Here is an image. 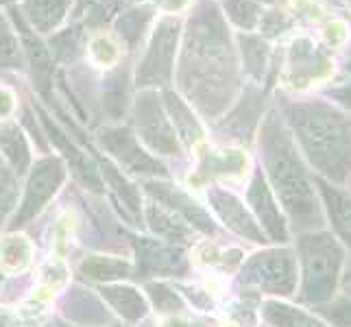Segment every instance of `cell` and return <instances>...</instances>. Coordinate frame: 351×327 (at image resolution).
I'll return each instance as SVG.
<instances>
[{
  "label": "cell",
  "mask_w": 351,
  "mask_h": 327,
  "mask_svg": "<svg viewBox=\"0 0 351 327\" xmlns=\"http://www.w3.org/2000/svg\"><path fill=\"white\" fill-rule=\"evenodd\" d=\"M147 221L157 236L173 240V242H186L192 234V229L186 225L184 218H181L177 212L168 210L166 205L151 203L147 208Z\"/></svg>",
  "instance_id": "24"
},
{
  "label": "cell",
  "mask_w": 351,
  "mask_h": 327,
  "mask_svg": "<svg viewBox=\"0 0 351 327\" xmlns=\"http://www.w3.org/2000/svg\"><path fill=\"white\" fill-rule=\"evenodd\" d=\"M262 317L271 327H330L317 314H308L304 308L290 306L282 299H266L262 304Z\"/></svg>",
  "instance_id": "22"
},
{
  "label": "cell",
  "mask_w": 351,
  "mask_h": 327,
  "mask_svg": "<svg viewBox=\"0 0 351 327\" xmlns=\"http://www.w3.org/2000/svg\"><path fill=\"white\" fill-rule=\"evenodd\" d=\"M330 70V59L319 48H314L310 40H299L290 51V79L295 88H306L312 79H317Z\"/></svg>",
  "instance_id": "18"
},
{
  "label": "cell",
  "mask_w": 351,
  "mask_h": 327,
  "mask_svg": "<svg viewBox=\"0 0 351 327\" xmlns=\"http://www.w3.org/2000/svg\"><path fill=\"white\" fill-rule=\"evenodd\" d=\"M22 44L11 22L0 14V68H22Z\"/></svg>",
  "instance_id": "31"
},
{
  "label": "cell",
  "mask_w": 351,
  "mask_h": 327,
  "mask_svg": "<svg viewBox=\"0 0 351 327\" xmlns=\"http://www.w3.org/2000/svg\"><path fill=\"white\" fill-rule=\"evenodd\" d=\"M240 53H242V62H245V72L260 81L266 72V62H269V46L262 42L260 38H253V35H240Z\"/></svg>",
  "instance_id": "30"
},
{
  "label": "cell",
  "mask_w": 351,
  "mask_h": 327,
  "mask_svg": "<svg viewBox=\"0 0 351 327\" xmlns=\"http://www.w3.org/2000/svg\"><path fill=\"white\" fill-rule=\"evenodd\" d=\"M11 20H14V24H16L18 38H20V44H22V53H24V57H27V62L31 66L33 86L46 101H51L53 72H55V59H53L51 48H48L40 40V35L29 27V22L22 18L20 11L11 9Z\"/></svg>",
  "instance_id": "11"
},
{
  "label": "cell",
  "mask_w": 351,
  "mask_h": 327,
  "mask_svg": "<svg viewBox=\"0 0 351 327\" xmlns=\"http://www.w3.org/2000/svg\"><path fill=\"white\" fill-rule=\"evenodd\" d=\"M325 94H328L334 103L341 105L343 109H349L351 112V81L343 83V86H338V88H330Z\"/></svg>",
  "instance_id": "40"
},
{
  "label": "cell",
  "mask_w": 351,
  "mask_h": 327,
  "mask_svg": "<svg viewBox=\"0 0 351 327\" xmlns=\"http://www.w3.org/2000/svg\"><path fill=\"white\" fill-rule=\"evenodd\" d=\"M16 107V101H14V94H11L7 88H0V118H7L11 116Z\"/></svg>",
  "instance_id": "41"
},
{
  "label": "cell",
  "mask_w": 351,
  "mask_h": 327,
  "mask_svg": "<svg viewBox=\"0 0 351 327\" xmlns=\"http://www.w3.org/2000/svg\"><path fill=\"white\" fill-rule=\"evenodd\" d=\"M72 0H24L22 18L35 33H53L66 18Z\"/></svg>",
  "instance_id": "20"
},
{
  "label": "cell",
  "mask_w": 351,
  "mask_h": 327,
  "mask_svg": "<svg viewBox=\"0 0 351 327\" xmlns=\"http://www.w3.org/2000/svg\"><path fill=\"white\" fill-rule=\"evenodd\" d=\"M260 162L275 199L288 218L290 232L306 234L328 229L323 205L314 186V173L301 155L280 109H271L258 136Z\"/></svg>",
  "instance_id": "2"
},
{
  "label": "cell",
  "mask_w": 351,
  "mask_h": 327,
  "mask_svg": "<svg viewBox=\"0 0 351 327\" xmlns=\"http://www.w3.org/2000/svg\"><path fill=\"white\" fill-rule=\"evenodd\" d=\"M144 188H147V192L153 199H157L162 205H166L168 210L177 212L192 227L201 229V232H205V234L216 232V225L212 223L210 214L205 212L195 199H190L181 188H177L173 184H166V181H147V186Z\"/></svg>",
  "instance_id": "16"
},
{
  "label": "cell",
  "mask_w": 351,
  "mask_h": 327,
  "mask_svg": "<svg viewBox=\"0 0 351 327\" xmlns=\"http://www.w3.org/2000/svg\"><path fill=\"white\" fill-rule=\"evenodd\" d=\"M0 155L16 175H24L31 166V149L16 123H0Z\"/></svg>",
  "instance_id": "23"
},
{
  "label": "cell",
  "mask_w": 351,
  "mask_h": 327,
  "mask_svg": "<svg viewBox=\"0 0 351 327\" xmlns=\"http://www.w3.org/2000/svg\"><path fill=\"white\" fill-rule=\"evenodd\" d=\"M260 27H262V31L266 35H280L284 29L290 27V22L282 14H275V11H273V14H264L260 18Z\"/></svg>",
  "instance_id": "39"
},
{
  "label": "cell",
  "mask_w": 351,
  "mask_h": 327,
  "mask_svg": "<svg viewBox=\"0 0 351 327\" xmlns=\"http://www.w3.org/2000/svg\"><path fill=\"white\" fill-rule=\"evenodd\" d=\"M345 190L349 192V195H351V177L347 179V184H345Z\"/></svg>",
  "instance_id": "45"
},
{
  "label": "cell",
  "mask_w": 351,
  "mask_h": 327,
  "mask_svg": "<svg viewBox=\"0 0 351 327\" xmlns=\"http://www.w3.org/2000/svg\"><path fill=\"white\" fill-rule=\"evenodd\" d=\"M151 22H153V9L151 7L129 9V11H125V14L120 11V16L116 20V33H118V38L127 44L129 51H136Z\"/></svg>",
  "instance_id": "25"
},
{
  "label": "cell",
  "mask_w": 351,
  "mask_h": 327,
  "mask_svg": "<svg viewBox=\"0 0 351 327\" xmlns=\"http://www.w3.org/2000/svg\"><path fill=\"white\" fill-rule=\"evenodd\" d=\"M53 53V59L59 62H75V59L83 53V33L79 29H68L64 33L55 35L48 44Z\"/></svg>",
  "instance_id": "33"
},
{
  "label": "cell",
  "mask_w": 351,
  "mask_h": 327,
  "mask_svg": "<svg viewBox=\"0 0 351 327\" xmlns=\"http://www.w3.org/2000/svg\"><path fill=\"white\" fill-rule=\"evenodd\" d=\"M247 203H249L253 218H256L262 229V234L266 236V240L273 242V245H288L290 236H293L288 227V218L282 210L280 201L275 199L262 168L253 171L249 190H247Z\"/></svg>",
  "instance_id": "9"
},
{
  "label": "cell",
  "mask_w": 351,
  "mask_h": 327,
  "mask_svg": "<svg viewBox=\"0 0 351 327\" xmlns=\"http://www.w3.org/2000/svg\"><path fill=\"white\" fill-rule=\"evenodd\" d=\"M90 55L92 59L99 66H112L116 59H118V48L116 44L110 40V38H105V35H101V38H96L90 46Z\"/></svg>",
  "instance_id": "38"
},
{
  "label": "cell",
  "mask_w": 351,
  "mask_h": 327,
  "mask_svg": "<svg viewBox=\"0 0 351 327\" xmlns=\"http://www.w3.org/2000/svg\"><path fill=\"white\" fill-rule=\"evenodd\" d=\"M314 186H317L323 205L325 223L336 240L345 247L351 260V195L345 190V186H336L319 175H314Z\"/></svg>",
  "instance_id": "13"
},
{
  "label": "cell",
  "mask_w": 351,
  "mask_h": 327,
  "mask_svg": "<svg viewBox=\"0 0 351 327\" xmlns=\"http://www.w3.org/2000/svg\"><path fill=\"white\" fill-rule=\"evenodd\" d=\"M240 284L256 288L273 299L295 297L299 288L295 249L288 245H277L253 253L240 271Z\"/></svg>",
  "instance_id": "5"
},
{
  "label": "cell",
  "mask_w": 351,
  "mask_h": 327,
  "mask_svg": "<svg viewBox=\"0 0 351 327\" xmlns=\"http://www.w3.org/2000/svg\"><path fill=\"white\" fill-rule=\"evenodd\" d=\"M38 114L44 123V129L48 133V140L55 144V149L59 153H64V162L70 164L72 173H75L83 186H88L94 192H101L103 188V181H101V173H99V166H94L92 160L88 157V153H83L75 142L70 140V136H66V131H62L57 127V123H53L51 116H48L42 107H38Z\"/></svg>",
  "instance_id": "14"
},
{
  "label": "cell",
  "mask_w": 351,
  "mask_h": 327,
  "mask_svg": "<svg viewBox=\"0 0 351 327\" xmlns=\"http://www.w3.org/2000/svg\"><path fill=\"white\" fill-rule=\"evenodd\" d=\"M208 201L229 232H234L242 240L253 242V245H266V242H269L262 234L258 221L253 218L251 210L234 195V192H229L221 186H212L208 190Z\"/></svg>",
  "instance_id": "12"
},
{
  "label": "cell",
  "mask_w": 351,
  "mask_h": 327,
  "mask_svg": "<svg viewBox=\"0 0 351 327\" xmlns=\"http://www.w3.org/2000/svg\"><path fill=\"white\" fill-rule=\"evenodd\" d=\"M101 147L110 153L114 160L125 166L129 173L136 175H162L166 177L168 171L157 157L147 153L140 147V140L133 136L127 127H105L99 131Z\"/></svg>",
  "instance_id": "10"
},
{
  "label": "cell",
  "mask_w": 351,
  "mask_h": 327,
  "mask_svg": "<svg viewBox=\"0 0 351 327\" xmlns=\"http://www.w3.org/2000/svg\"><path fill=\"white\" fill-rule=\"evenodd\" d=\"M7 3H11V0H0V5H7Z\"/></svg>",
  "instance_id": "46"
},
{
  "label": "cell",
  "mask_w": 351,
  "mask_h": 327,
  "mask_svg": "<svg viewBox=\"0 0 351 327\" xmlns=\"http://www.w3.org/2000/svg\"><path fill=\"white\" fill-rule=\"evenodd\" d=\"M343 288H345V293H347V295H351V280H349V282H345V284H343Z\"/></svg>",
  "instance_id": "44"
},
{
  "label": "cell",
  "mask_w": 351,
  "mask_h": 327,
  "mask_svg": "<svg viewBox=\"0 0 351 327\" xmlns=\"http://www.w3.org/2000/svg\"><path fill=\"white\" fill-rule=\"evenodd\" d=\"M31 242L24 236L0 240V273H18L31 262Z\"/></svg>",
  "instance_id": "29"
},
{
  "label": "cell",
  "mask_w": 351,
  "mask_h": 327,
  "mask_svg": "<svg viewBox=\"0 0 351 327\" xmlns=\"http://www.w3.org/2000/svg\"><path fill=\"white\" fill-rule=\"evenodd\" d=\"M282 114L314 175L345 186L351 177V118L325 101H282Z\"/></svg>",
  "instance_id": "3"
},
{
  "label": "cell",
  "mask_w": 351,
  "mask_h": 327,
  "mask_svg": "<svg viewBox=\"0 0 351 327\" xmlns=\"http://www.w3.org/2000/svg\"><path fill=\"white\" fill-rule=\"evenodd\" d=\"M225 11H227V18L245 31L256 29L262 18L260 5H256L253 0H227Z\"/></svg>",
  "instance_id": "35"
},
{
  "label": "cell",
  "mask_w": 351,
  "mask_h": 327,
  "mask_svg": "<svg viewBox=\"0 0 351 327\" xmlns=\"http://www.w3.org/2000/svg\"><path fill=\"white\" fill-rule=\"evenodd\" d=\"M103 299L110 304L120 317L129 323H138L149 314V304L140 290L123 286V284H107L101 288Z\"/></svg>",
  "instance_id": "21"
},
{
  "label": "cell",
  "mask_w": 351,
  "mask_h": 327,
  "mask_svg": "<svg viewBox=\"0 0 351 327\" xmlns=\"http://www.w3.org/2000/svg\"><path fill=\"white\" fill-rule=\"evenodd\" d=\"M18 199V175L0 155V227H3L7 214L16 205Z\"/></svg>",
  "instance_id": "36"
},
{
  "label": "cell",
  "mask_w": 351,
  "mask_h": 327,
  "mask_svg": "<svg viewBox=\"0 0 351 327\" xmlns=\"http://www.w3.org/2000/svg\"><path fill=\"white\" fill-rule=\"evenodd\" d=\"M177 83L205 118L221 116L238 92L236 51L221 9L212 0L197 3L188 20Z\"/></svg>",
  "instance_id": "1"
},
{
  "label": "cell",
  "mask_w": 351,
  "mask_h": 327,
  "mask_svg": "<svg viewBox=\"0 0 351 327\" xmlns=\"http://www.w3.org/2000/svg\"><path fill=\"white\" fill-rule=\"evenodd\" d=\"M64 181H66V162L62 157L48 155V157H42L40 162H35L27 179L22 203L9 229L24 227L29 221H33V218L46 208V203L55 197V192L62 188Z\"/></svg>",
  "instance_id": "8"
},
{
  "label": "cell",
  "mask_w": 351,
  "mask_h": 327,
  "mask_svg": "<svg viewBox=\"0 0 351 327\" xmlns=\"http://www.w3.org/2000/svg\"><path fill=\"white\" fill-rule=\"evenodd\" d=\"M247 157L240 151L223 149V151H208L203 157L201 171L212 177H236L245 171Z\"/></svg>",
  "instance_id": "28"
},
{
  "label": "cell",
  "mask_w": 351,
  "mask_h": 327,
  "mask_svg": "<svg viewBox=\"0 0 351 327\" xmlns=\"http://www.w3.org/2000/svg\"><path fill=\"white\" fill-rule=\"evenodd\" d=\"M351 280V260L347 262V269H345V275H343V284Z\"/></svg>",
  "instance_id": "43"
},
{
  "label": "cell",
  "mask_w": 351,
  "mask_h": 327,
  "mask_svg": "<svg viewBox=\"0 0 351 327\" xmlns=\"http://www.w3.org/2000/svg\"><path fill=\"white\" fill-rule=\"evenodd\" d=\"M127 88H129V75L127 68H116L110 77L103 81V107L110 114L112 120H120V116L127 109Z\"/></svg>",
  "instance_id": "27"
},
{
  "label": "cell",
  "mask_w": 351,
  "mask_h": 327,
  "mask_svg": "<svg viewBox=\"0 0 351 327\" xmlns=\"http://www.w3.org/2000/svg\"><path fill=\"white\" fill-rule=\"evenodd\" d=\"M99 173L107 179V184H110L112 188H116V192L120 195V199H123L131 210H140V197H138V190L133 188L129 181L118 173V168L107 160H99Z\"/></svg>",
  "instance_id": "32"
},
{
  "label": "cell",
  "mask_w": 351,
  "mask_h": 327,
  "mask_svg": "<svg viewBox=\"0 0 351 327\" xmlns=\"http://www.w3.org/2000/svg\"><path fill=\"white\" fill-rule=\"evenodd\" d=\"M0 282H3V273H0Z\"/></svg>",
  "instance_id": "47"
},
{
  "label": "cell",
  "mask_w": 351,
  "mask_h": 327,
  "mask_svg": "<svg viewBox=\"0 0 351 327\" xmlns=\"http://www.w3.org/2000/svg\"><path fill=\"white\" fill-rule=\"evenodd\" d=\"M138 271L142 275L184 273L186 256L179 247H168L160 240L144 238L138 242Z\"/></svg>",
  "instance_id": "17"
},
{
  "label": "cell",
  "mask_w": 351,
  "mask_h": 327,
  "mask_svg": "<svg viewBox=\"0 0 351 327\" xmlns=\"http://www.w3.org/2000/svg\"><path fill=\"white\" fill-rule=\"evenodd\" d=\"M133 127L153 153L160 155H179V138L166 114L162 96L155 90H142L133 101Z\"/></svg>",
  "instance_id": "7"
},
{
  "label": "cell",
  "mask_w": 351,
  "mask_h": 327,
  "mask_svg": "<svg viewBox=\"0 0 351 327\" xmlns=\"http://www.w3.org/2000/svg\"><path fill=\"white\" fill-rule=\"evenodd\" d=\"M164 107H166V114L171 118V125L177 133V138L186 144V147H195L197 142L203 140V127L199 123V118L192 114L190 105L181 99L179 94L166 90L164 96Z\"/></svg>",
  "instance_id": "19"
},
{
  "label": "cell",
  "mask_w": 351,
  "mask_h": 327,
  "mask_svg": "<svg viewBox=\"0 0 351 327\" xmlns=\"http://www.w3.org/2000/svg\"><path fill=\"white\" fill-rule=\"evenodd\" d=\"M107 3V0H79V5H77V16H83L86 11H92L94 7H99Z\"/></svg>",
  "instance_id": "42"
},
{
  "label": "cell",
  "mask_w": 351,
  "mask_h": 327,
  "mask_svg": "<svg viewBox=\"0 0 351 327\" xmlns=\"http://www.w3.org/2000/svg\"><path fill=\"white\" fill-rule=\"evenodd\" d=\"M149 295L153 299V306L157 310L162 312H177L184 308V301H181V297L175 293V290H171L166 284H149Z\"/></svg>",
  "instance_id": "37"
},
{
  "label": "cell",
  "mask_w": 351,
  "mask_h": 327,
  "mask_svg": "<svg viewBox=\"0 0 351 327\" xmlns=\"http://www.w3.org/2000/svg\"><path fill=\"white\" fill-rule=\"evenodd\" d=\"M295 256L299 266L297 301L306 308H319L338 297L349 256L330 229L297 234Z\"/></svg>",
  "instance_id": "4"
},
{
  "label": "cell",
  "mask_w": 351,
  "mask_h": 327,
  "mask_svg": "<svg viewBox=\"0 0 351 327\" xmlns=\"http://www.w3.org/2000/svg\"><path fill=\"white\" fill-rule=\"evenodd\" d=\"M262 107H264V92L256 86H249L240 103L232 109V114H227L216 129H219V133L225 140L229 138L238 142H249L260 123Z\"/></svg>",
  "instance_id": "15"
},
{
  "label": "cell",
  "mask_w": 351,
  "mask_h": 327,
  "mask_svg": "<svg viewBox=\"0 0 351 327\" xmlns=\"http://www.w3.org/2000/svg\"><path fill=\"white\" fill-rule=\"evenodd\" d=\"M314 314L330 327H351V295H338L330 304L314 308Z\"/></svg>",
  "instance_id": "34"
},
{
  "label": "cell",
  "mask_w": 351,
  "mask_h": 327,
  "mask_svg": "<svg viewBox=\"0 0 351 327\" xmlns=\"http://www.w3.org/2000/svg\"><path fill=\"white\" fill-rule=\"evenodd\" d=\"M81 275L94 282H116L125 280L131 275V264L120 258H107V256H90L79 266Z\"/></svg>",
  "instance_id": "26"
},
{
  "label": "cell",
  "mask_w": 351,
  "mask_h": 327,
  "mask_svg": "<svg viewBox=\"0 0 351 327\" xmlns=\"http://www.w3.org/2000/svg\"><path fill=\"white\" fill-rule=\"evenodd\" d=\"M181 38V20L177 16H164L151 35L147 53L136 70V86L142 90L164 88L175 75V57Z\"/></svg>",
  "instance_id": "6"
}]
</instances>
